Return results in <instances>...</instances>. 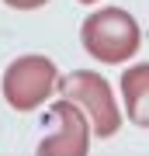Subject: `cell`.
Listing matches in <instances>:
<instances>
[{
    "instance_id": "cell-1",
    "label": "cell",
    "mask_w": 149,
    "mask_h": 156,
    "mask_svg": "<svg viewBox=\"0 0 149 156\" xmlns=\"http://www.w3.org/2000/svg\"><path fill=\"white\" fill-rule=\"evenodd\" d=\"M139 42H142V31H139L135 17L122 11V7H104V11L90 14L80 28V45L83 52H90L97 62H125L139 52Z\"/></svg>"
},
{
    "instance_id": "cell-2",
    "label": "cell",
    "mask_w": 149,
    "mask_h": 156,
    "mask_svg": "<svg viewBox=\"0 0 149 156\" xmlns=\"http://www.w3.org/2000/svg\"><path fill=\"white\" fill-rule=\"evenodd\" d=\"M55 87L62 90L66 101H73V104L87 115V122L94 125L90 132H94L97 139H111V135L122 128V111H118L115 94H111L108 80L101 76V73L76 69V73H69L66 80H59Z\"/></svg>"
},
{
    "instance_id": "cell-3",
    "label": "cell",
    "mask_w": 149,
    "mask_h": 156,
    "mask_svg": "<svg viewBox=\"0 0 149 156\" xmlns=\"http://www.w3.org/2000/svg\"><path fill=\"white\" fill-rule=\"evenodd\" d=\"M59 76H55L52 59L45 56H21L4 69V97L14 111H31L55 90Z\"/></svg>"
},
{
    "instance_id": "cell-4",
    "label": "cell",
    "mask_w": 149,
    "mask_h": 156,
    "mask_svg": "<svg viewBox=\"0 0 149 156\" xmlns=\"http://www.w3.org/2000/svg\"><path fill=\"white\" fill-rule=\"evenodd\" d=\"M45 128H49V135L38 142L42 156H83L90 149V122L66 97L49 108Z\"/></svg>"
},
{
    "instance_id": "cell-5",
    "label": "cell",
    "mask_w": 149,
    "mask_h": 156,
    "mask_svg": "<svg viewBox=\"0 0 149 156\" xmlns=\"http://www.w3.org/2000/svg\"><path fill=\"white\" fill-rule=\"evenodd\" d=\"M122 101L125 115L139 128H149V62H139L128 73H122Z\"/></svg>"
},
{
    "instance_id": "cell-6",
    "label": "cell",
    "mask_w": 149,
    "mask_h": 156,
    "mask_svg": "<svg viewBox=\"0 0 149 156\" xmlns=\"http://www.w3.org/2000/svg\"><path fill=\"white\" fill-rule=\"evenodd\" d=\"M7 7H14V11H35V7L49 4V0H4Z\"/></svg>"
},
{
    "instance_id": "cell-7",
    "label": "cell",
    "mask_w": 149,
    "mask_h": 156,
    "mask_svg": "<svg viewBox=\"0 0 149 156\" xmlns=\"http://www.w3.org/2000/svg\"><path fill=\"white\" fill-rule=\"evenodd\" d=\"M80 4H94V0H80Z\"/></svg>"
}]
</instances>
